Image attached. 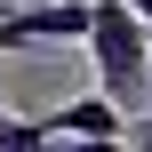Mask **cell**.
<instances>
[{"label": "cell", "instance_id": "52a82bcc", "mask_svg": "<svg viewBox=\"0 0 152 152\" xmlns=\"http://www.w3.org/2000/svg\"><path fill=\"white\" fill-rule=\"evenodd\" d=\"M136 144H144V152H152V112H144V120H136Z\"/></svg>", "mask_w": 152, "mask_h": 152}, {"label": "cell", "instance_id": "277c9868", "mask_svg": "<svg viewBox=\"0 0 152 152\" xmlns=\"http://www.w3.org/2000/svg\"><path fill=\"white\" fill-rule=\"evenodd\" d=\"M40 144H48V136H40L32 120H16V112L0 120V152H40Z\"/></svg>", "mask_w": 152, "mask_h": 152}, {"label": "cell", "instance_id": "3957f363", "mask_svg": "<svg viewBox=\"0 0 152 152\" xmlns=\"http://www.w3.org/2000/svg\"><path fill=\"white\" fill-rule=\"evenodd\" d=\"M32 128H40V136H56V144H128V112H112L104 96H72V104L40 112Z\"/></svg>", "mask_w": 152, "mask_h": 152}, {"label": "cell", "instance_id": "9c48e42d", "mask_svg": "<svg viewBox=\"0 0 152 152\" xmlns=\"http://www.w3.org/2000/svg\"><path fill=\"white\" fill-rule=\"evenodd\" d=\"M0 120H8V104H0Z\"/></svg>", "mask_w": 152, "mask_h": 152}, {"label": "cell", "instance_id": "7a4b0ae2", "mask_svg": "<svg viewBox=\"0 0 152 152\" xmlns=\"http://www.w3.org/2000/svg\"><path fill=\"white\" fill-rule=\"evenodd\" d=\"M80 40H88V0L0 8V56H8V48H80Z\"/></svg>", "mask_w": 152, "mask_h": 152}, {"label": "cell", "instance_id": "6da1fadb", "mask_svg": "<svg viewBox=\"0 0 152 152\" xmlns=\"http://www.w3.org/2000/svg\"><path fill=\"white\" fill-rule=\"evenodd\" d=\"M88 56H96V88H104V104L112 112H136V96L152 88L144 72V24H136V8L128 0H88V40H80Z\"/></svg>", "mask_w": 152, "mask_h": 152}, {"label": "cell", "instance_id": "ba28073f", "mask_svg": "<svg viewBox=\"0 0 152 152\" xmlns=\"http://www.w3.org/2000/svg\"><path fill=\"white\" fill-rule=\"evenodd\" d=\"M144 72H152V48H144Z\"/></svg>", "mask_w": 152, "mask_h": 152}, {"label": "cell", "instance_id": "5b68a950", "mask_svg": "<svg viewBox=\"0 0 152 152\" xmlns=\"http://www.w3.org/2000/svg\"><path fill=\"white\" fill-rule=\"evenodd\" d=\"M40 152H128V144H56V136H48Z\"/></svg>", "mask_w": 152, "mask_h": 152}, {"label": "cell", "instance_id": "8992f818", "mask_svg": "<svg viewBox=\"0 0 152 152\" xmlns=\"http://www.w3.org/2000/svg\"><path fill=\"white\" fill-rule=\"evenodd\" d=\"M128 8H136V24H144V32H152V0H128Z\"/></svg>", "mask_w": 152, "mask_h": 152}]
</instances>
